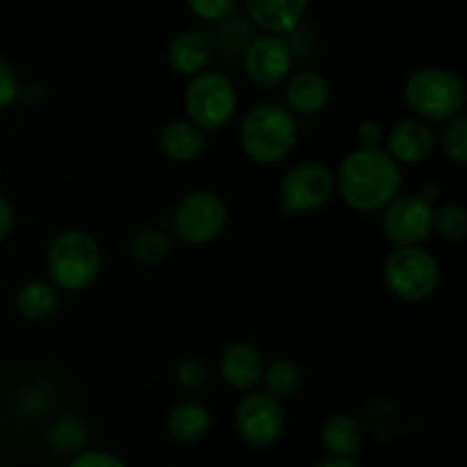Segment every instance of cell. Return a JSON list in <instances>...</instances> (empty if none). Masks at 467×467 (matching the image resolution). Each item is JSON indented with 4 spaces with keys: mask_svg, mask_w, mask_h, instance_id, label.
Masks as SVG:
<instances>
[{
    "mask_svg": "<svg viewBox=\"0 0 467 467\" xmlns=\"http://www.w3.org/2000/svg\"><path fill=\"white\" fill-rule=\"evenodd\" d=\"M336 187L349 208L379 213L400 196L401 169L383 149H356L340 162Z\"/></svg>",
    "mask_w": 467,
    "mask_h": 467,
    "instance_id": "6da1fadb",
    "label": "cell"
},
{
    "mask_svg": "<svg viewBox=\"0 0 467 467\" xmlns=\"http://www.w3.org/2000/svg\"><path fill=\"white\" fill-rule=\"evenodd\" d=\"M299 140L296 117L278 103H260L240 126V146L258 164H278L295 150Z\"/></svg>",
    "mask_w": 467,
    "mask_h": 467,
    "instance_id": "7a4b0ae2",
    "label": "cell"
},
{
    "mask_svg": "<svg viewBox=\"0 0 467 467\" xmlns=\"http://www.w3.org/2000/svg\"><path fill=\"white\" fill-rule=\"evenodd\" d=\"M50 285L67 292H80L94 285L103 269V251L94 235L80 228L62 231L50 242L46 254Z\"/></svg>",
    "mask_w": 467,
    "mask_h": 467,
    "instance_id": "3957f363",
    "label": "cell"
},
{
    "mask_svg": "<svg viewBox=\"0 0 467 467\" xmlns=\"http://www.w3.org/2000/svg\"><path fill=\"white\" fill-rule=\"evenodd\" d=\"M404 99L420 121L447 123L463 114L465 85L450 68L424 67L406 78Z\"/></svg>",
    "mask_w": 467,
    "mask_h": 467,
    "instance_id": "277c9868",
    "label": "cell"
},
{
    "mask_svg": "<svg viewBox=\"0 0 467 467\" xmlns=\"http://www.w3.org/2000/svg\"><path fill=\"white\" fill-rule=\"evenodd\" d=\"M237 89L228 76L219 71H201L190 78L185 89L187 121L199 130H222L237 112Z\"/></svg>",
    "mask_w": 467,
    "mask_h": 467,
    "instance_id": "5b68a950",
    "label": "cell"
},
{
    "mask_svg": "<svg viewBox=\"0 0 467 467\" xmlns=\"http://www.w3.org/2000/svg\"><path fill=\"white\" fill-rule=\"evenodd\" d=\"M383 281L397 299L420 304L436 295L441 285V265L422 246H401L388 255Z\"/></svg>",
    "mask_w": 467,
    "mask_h": 467,
    "instance_id": "8992f818",
    "label": "cell"
},
{
    "mask_svg": "<svg viewBox=\"0 0 467 467\" xmlns=\"http://www.w3.org/2000/svg\"><path fill=\"white\" fill-rule=\"evenodd\" d=\"M228 223V208L214 192L196 190L182 196L171 217L173 233L194 246L210 244L223 233Z\"/></svg>",
    "mask_w": 467,
    "mask_h": 467,
    "instance_id": "52a82bcc",
    "label": "cell"
},
{
    "mask_svg": "<svg viewBox=\"0 0 467 467\" xmlns=\"http://www.w3.org/2000/svg\"><path fill=\"white\" fill-rule=\"evenodd\" d=\"M336 194V176L319 162H301L283 176L281 213L287 217L324 208Z\"/></svg>",
    "mask_w": 467,
    "mask_h": 467,
    "instance_id": "ba28073f",
    "label": "cell"
},
{
    "mask_svg": "<svg viewBox=\"0 0 467 467\" xmlns=\"http://www.w3.org/2000/svg\"><path fill=\"white\" fill-rule=\"evenodd\" d=\"M381 228L397 249L420 246L433 231V205L420 194H400L383 208Z\"/></svg>",
    "mask_w": 467,
    "mask_h": 467,
    "instance_id": "9c48e42d",
    "label": "cell"
},
{
    "mask_svg": "<svg viewBox=\"0 0 467 467\" xmlns=\"http://www.w3.org/2000/svg\"><path fill=\"white\" fill-rule=\"evenodd\" d=\"M235 427L242 441L251 447H272L285 429V410L281 401L267 392H251L235 410Z\"/></svg>",
    "mask_w": 467,
    "mask_h": 467,
    "instance_id": "30bf717a",
    "label": "cell"
},
{
    "mask_svg": "<svg viewBox=\"0 0 467 467\" xmlns=\"http://www.w3.org/2000/svg\"><path fill=\"white\" fill-rule=\"evenodd\" d=\"M244 71L254 85L272 89L285 82L292 68V55L278 35H258L244 53Z\"/></svg>",
    "mask_w": 467,
    "mask_h": 467,
    "instance_id": "8fae6325",
    "label": "cell"
},
{
    "mask_svg": "<svg viewBox=\"0 0 467 467\" xmlns=\"http://www.w3.org/2000/svg\"><path fill=\"white\" fill-rule=\"evenodd\" d=\"M386 153L397 164H422L436 149V135L429 123L420 119H401L386 132Z\"/></svg>",
    "mask_w": 467,
    "mask_h": 467,
    "instance_id": "7c38bea8",
    "label": "cell"
},
{
    "mask_svg": "<svg viewBox=\"0 0 467 467\" xmlns=\"http://www.w3.org/2000/svg\"><path fill=\"white\" fill-rule=\"evenodd\" d=\"M265 365L267 363L258 347L246 340H237L222 351L219 372L223 381L235 390H251L263 381Z\"/></svg>",
    "mask_w": 467,
    "mask_h": 467,
    "instance_id": "4fadbf2b",
    "label": "cell"
},
{
    "mask_svg": "<svg viewBox=\"0 0 467 467\" xmlns=\"http://www.w3.org/2000/svg\"><path fill=\"white\" fill-rule=\"evenodd\" d=\"M331 100V82L324 73L306 71L295 73L285 85V103L292 114L313 117L319 114Z\"/></svg>",
    "mask_w": 467,
    "mask_h": 467,
    "instance_id": "5bb4252c",
    "label": "cell"
},
{
    "mask_svg": "<svg viewBox=\"0 0 467 467\" xmlns=\"http://www.w3.org/2000/svg\"><path fill=\"white\" fill-rule=\"evenodd\" d=\"M308 0H246V16L267 35H285L304 18Z\"/></svg>",
    "mask_w": 467,
    "mask_h": 467,
    "instance_id": "9a60e30c",
    "label": "cell"
},
{
    "mask_svg": "<svg viewBox=\"0 0 467 467\" xmlns=\"http://www.w3.org/2000/svg\"><path fill=\"white\" fill-rule=\"evenodd\" d=\"M205 35H208L210 44H213V50H217L222 57L237 59L244 57L246 48L258 36V32H255L254 21L246 14L233 9L231 14L214 21L210 32H205Z\"/></svg>",
    "mask_w": 467,
    "mask_h": 467,
    "instance_id": "2e32d148",
    "label": "cell"
},
{
    "mask_svg": "<svg viewBox=\"0 0 467 467\" xmlns=\"http://www.w3.org/2000/svg\"><path fill=\"white\" fill-rule=\"evenodd\" d=\"M213 59V44L203 30H185L169 46V64L181 76H199Z\"/></svg>",
    "mask_w": 467,
    "mask_h": 467,
    "instance_id": "e0dca14e",
    "label": "cell"
},
{
    "mask_svg": "<svg viewBox=\"0 0 467 467\" xmlns=\"http://www.w3.org/2000/svg\"><path fill=\"white\" fill-rule=\"evenodd\" d=\"M319 438H322L324 450L333 459H356L365 442L363 427L349 413H336L327 418V422L322 424V431H319Z\"/></svg>",
    "mask_w": 467,
    "mask_h": 467,
    "instance_id": "ac0fdd59",
    "label": "cell"
},
{
    "mask_svg": "<svg viewBox=\"0 0 467 467\" xmlns=\"http://www.w3.org/2000/svg\"><path fill=\"white\" fill-rule=\"evenodd\" d=\"M158 146L173 162H194L208 146L205 132L190 121H171L160 130Z\"/></svg>",
    "mask_w": 467,
    "mask_h": 467,
    "instance_id": "d6986e66",
    "label": "cell"
},
{
    "mask_svg": "<svg viewBox=\"0 0 467 467\" xmlns=\"http://www.w3.org/2000/svg\"><path fill=\"white\" fill-rule=\"evenodd\" d=\"M213 429V415L199 401H181L169 410L167 431L178 442H199Z\"/></svg>",
    "mask_w": 467,
    "mask_h": 467,
    "instance_id": "ffe728a7",
    "label": "cell"
},
{
    "mask_svg": "<svg viewBox=\"0 0 467 467\" xmlns=\"http://www.w3.org/2000/svg\"><path fill=\"white\" fill-rule=\"evenodd\" d=\"M59 296L57 287L46 281H30L16 292V308L18 313L32 322L48 319L57 310Z\"/></svg>",
    "mask_w": 467,
    "mask_h": 467,
    "instance_id": "44dd1931",
    "label": "cell"
},
{
    "mask_svg": "<svg viewBox=\"0 0 467 467\" xmlns=\"http://www.w3.org/2000/svg\"><path fill=\"white\" fill-rule=\"evenodd\" d=\"M265 392L274 400H287L295 395L304 383V372H301L299 363L292 358H276L269 365H265L263 381Z\"/></svg>",
    "mask_w": 467,
    "mask_h": 467,
    "instance_id": "7402d4cb",
    "label": "cell"
},
{
    "mask_svg": "<svg viewBox=\"0 0 467 467\" xmlns=\"http://www.w3.org/2000/svg\"><path fill=\"white\" fill-rule=\"evenodd\" d=\"M171 251L173 240L162 228H144V231L135 233V237L130 242L132 260H137L141 265H149V267L164 263L171 255Z\"/></svg>",
    "mask_w": 467,
    "mask_h": 467,
    "instance_id": "603a6c76",
    "label": "cell"
},
{
    "mask_svg": "<svg viewBox=\"0 0 467 467\" xmlns=\"http://www.w3.org/2000/svg\"><path fill=\"white\" fill-rule=\"evenodd\" d=\"M50 445L59 454H80L87 442V427L76 418L57 420L50 429Z\"/></svg>",
    "mask_w": 467,
    "mask_h": 467,
    "instance_id": "cb8c5ba5",
    "label": "cell"
},
{
    "mask_svg": "<svg viewBox=\"0 0 467 467\" xmlns=\"http://www.w3.org/2000/svg\"><path fill=\"white\" fill-rule=\"evenodd\" d=\"M433 231L447 242H463L467 235V213L459 203L433 208Z\"/></svg>",
    "mask_w": 467,
    "mask_h": 467,
    "instance_id": "d4e9b609",
    "label": "cell"
},
{
    "mask_svg": "<svg viewBox=\"0 0 467 467\" xmlns=\"http://www.w3.org/2000/svg\"><path fill=\"white\" fill-rule=\"evenodd\" d=\"M441 149L445 158L456 167L467 164V119L463 114L450 119L441 135Z\"/></svg>",
    "mask_w": 467,
    "mask_h": 467,
    "instance_id": "484cf974",
    "label": "cell"
},
{
    "mask_svg": "<svg viewBox=\"0 0 467 467\" xmlns=\"http://www.w3.org/2000/svg\"><path fill=\"white\" fill-rule=\"evenodd\" d=\"M176 381L182 392L192 397H199L208 388V369L201 360H182L176 369Z\"/></svg>",
    "mask_w": 467,
    "mask_h": 467,
    "instance_id": "4316f807",
    "label": "cell"
},
{
    "mask_svg": "<svg viewBox=\"0 0 467 467\" xmlns=\"http://www.w3.org/2000/svg\"><path fill=\"white\" fill-rule=\"evenodd\" d=\"M285 44L287 50H290L292 59H308L317 53L319 48V39H317V32L313 30L310 26H296L292 27L290 32H285Z\"/></svg>",
    "mask_w": 467,
    "mask_h": 467,
    "instance_id": "83f0119b",
    "label": "cell"
},
{
    "mask_svg": "<svg viewBox=\"0 0 467 467\" xmlns=\"http://www.w3.org/2000/svg\"><path fill=\"white\" fill-rule=\"evenodd\" d=\"M18 89H21V82H18L16 71L7 59L0 57V109H7L9 105L16 103Z\"/></svg>",
    "mask_w": 467,
    "mask_h": 467,
    "instance_id": "f1b7e54d",
    "label": "cell"
},
{
    "mask_svg": "<svg viewBox=\"0 0 467 467\" xmlns=\"http://www.w3.org/2000/svg\"><path fill=\"white\" fill-rule=\"evenodd\" d=\"M190 9L203 21H219L235 9V0H187Z\"/></svg>",
    "mask_w": 467,
    "mask_h": 467,
    "instance_id": "f546056e",
    "label": "cell"
},
{
    "mask_svg": "<svg viewBox=\"0 0 467 467\" xmlns=\"http://www.w3.org/2000/svg\"><path fill=\"white\" fill-rule=\"evenodd\" d=\"M67 467H128L119 459L117 454L112 451H103V450H85L80 454H76L71 459V463Z\"/></svg>",
    "mask_w": 467,
    "mask_h": 467,
    "instance_id": "4dcf8cb0",
    "label": "cell"
},
{
    "mask_svg": "<svg viewBox=\"0 0 467 467\" xmlns=\"http://www.w3.org/2000/svg\"><path fill=\"white\" fill-rule=\"evenodd\" d=\"M356 140H358V149H381L386 132L377 119H365L356 130Z\"/></svg>",
    "mask_w": 467,
    "mask_h": 467,
    "instance_id": "1f68e13d",
    "label": "cell"
},
{
    "mask_svg": "<svg viewBox=\"0 0 467 467\" xmlns=\"http://www.w3.org/2000/svg\"><path fill=\"white\" fill-rule=\"evenodd\" d=\"M14 228V208L5 196H0V242L7 240Z\"/></svg>",
    "mask_w": 467,
    "mask_h": 467,
    "instance_id": "d6a6232c",
    "label": "cell"
},
{
    "mask_svg": "<svg viewBox=\"0 0 467 467\" xmlns=\"http://www.w3.org/2000/svg\"><path fill=\"white\" fill-rule=\"evenodd\" d=\"M41 99H44V91H41V87L27 85V87H21V89H18V100H23V103L30 105V108H36V105L41 103Z\"/></svg>",
    "mask_w": 467,
    "mask_h": 467,
    "instance_id": "836d02e7",
    "label": "cell"
},
{
    "mask_svg": "<svg viewBox=\"0 0 467 467\" xmlns=\"http://www.w3.org/2000/svg\"><path fill=\"white\" fill-rule=\"evenodd\" d=\"M315 467H363V465L356 463V459H333V456H328V459L319 461Z\"/></svg>",
    "mask_w": 467,
    "mask_h": 467,
    "instance_id": "e575fe53",
    "label": "cell"
}]
</instances>
